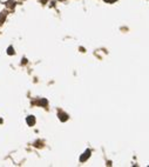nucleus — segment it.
Here are the masks:
<instances>
[{
  "mask_svg": "<svg viewBox=\"0 0 149 167\" xmlns=\"http://www.w3.org/2000/svg\"><path fill=\"white\" fill-rule=\"evenodd\" d=\"M89 156H90V151H89V149H87L84 154L80 156V161H81V162H85V161L87 160Z\"/></svg>",
  "mask_w": 149,
  "mask_h": 167,
  "instance_id": "obj_1",
  "label": "nucleus"
},
{
  "mask_svg": "<svg viewBox=\"0 0 149 167\" xmlns=\"http://www.w3.org/2000/svg\"><path fill=\"white\" fill-rule=\"evenodd\" d=\"M26 121H27V124H28L30 126H33L34 124H35V117H33V115H30V117H27Z\"/></svg>",
  "mask_w": 149,
  "mask_h": 167,
  "instance_id": "obj_2",
  "label": "nucleus"
},
{
  "mask_svg": "<svg viewBox=\"0 0 149 167\" xmlns=\"http://www.w3.org/2000/svg\"><path fill=\"white\" fill-rule=\"evenodd\" d=\"M6 17H7V12H0V25L5 21Z\"/></svg>",
  "mask_w": 149,
  "mask_h": 167,
  "instance_id": "obj_3",
  "label": "nucleus"
},
{
  "mask_svg": "<svg viewBox=\"0 0 149 167\" xmlns=\"http://www.w3.org/2000/svg\"><path fill=\"white\" fill-rule=\"evenodd\" d=\"M59 119L61 120V121H67L68 115H67L66 113H59Z\"/></svg>",
  "mask_w": 149,
  "mask_h": 167,
  "instance_id": "obj_4",
  "label": "nucleus"
},
{
  "mask_svg": "<svg viewBox=\"0 0 149 167\" xmlns=\"http://www.w3.org/2000/svg\"><path fill=\"white\" fill-rule=\"evenodd\" d=\"M7 53L10 54V55H11V54H14V49H13L12 46H10V47H8V49H7Z\"/></svg>",
  "mask_w": 149,
  "mask_h": 167,
  "instance_id": "obj_5",
  "label": "nucleus"
},
{
  "mask_svg": "<svg viewBox=\"0 0 149 167\" xmlns=\"http://www.w3.org/2000/svg\"><path fill=\"white\" fill-rule=\"evenodd\" d=\"M7 6H8V7H14V6H15V2L11 0V1H8V2H7Z\"/></svg>",
  "mask_w": 149,
  "mask_h": 167,
  "instance_id": "obj_6",
  "label": "nucleus"
},
{
  "mask_svg": "<svg viewBox=\"0 0 149 167\" xmlns=\"http://www.w3.org/2000/svg\"><path fill=\"white\" fill-rule=\"evenodd\" d=\"M39 104H40V105H42V106H46V105H47V100H46V99H42V100H40V101H39Z\"/></svg>",
  "mask_w": 149,
  "mask_h": 167,
  "instance_id": "obj_7",
  "label": "nucleus"
},
{
  "mask_svg": "<svg viewBox=\"0 0 149 167\" xmlns=\"http://www.w3.org/2000/svg\"><path fill=\"white\" fill-rule=\"evenodd\" d=\"M105 1H106V2H109V4H112V2H115L116 0H105Z\"/></svg>",
  "mask_w": 149,
  "mask_h": 167,
  "instance_id": "obj_8",
  "label": "nucleus"
}]
</instances>
